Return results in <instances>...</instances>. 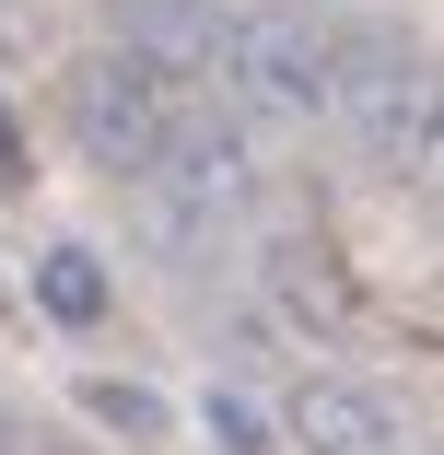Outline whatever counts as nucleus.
Here are the masks:
<instances>
[{"label":"nucleus","mask_w":444,"mask_h":455,"mask_svg":"<svg viewBox=\"0 0 444 455\" xmlns=\"http://www.w3.org/2000/svg\"><path fill=\"white\" fill-rule=\"evenodd\" d=\"M222 94L257 106V117H339V47L316 24H293V12H234Z\"/></svg>","instance_id":"3"},{"label":"nucleus","mask_w":444,"mask_h":455,"mask_svg":"<svg viewBox=\"0 0 444 455\" xmlns=\"http://www.w3.org/2000/svg\"><path fill=\"white\" fill-rule=\"evenodd\" d=\"M339 129L363 140L386 175H432V188H444V82L421 59H398L386 36H351L339 47Z\"/></svg>","instance_id":"1"},{"label":"nucleus","mask_w":444,"mask_h":455,"mask_svg":"<svg viewBox=\"0 0 444 455\" xmlns=\"http://www.w3.org/2000/svg\"><path fill=\"white\" fill-rule=\"evenodd\" d=\"M70 129H82V152H94L117 188H141V175H164L175 129H188V94H175L164 70H141L129 47H106V59L70 70Z\"/></svg>","instance_id":"2"},{"label":"nucleus","mask_w":444,"mask_h":455,"mask_svg":"<svg viewBox=\"0 0 444 455\" xmlns=\"http://www.w3.org/2000/svg\"><path fill=\"white\" fill-rule=\"evenodd\" d=\"M117 47H129L141 70H164L175 94H222L234 12H222V0H117Z\"/></svg>","instance_id":"4"},{"label":"nucleus","mask_w":444,"mask_h":455,"mask_svg":"<svg viewBox=\"0 0 444 455\" xmlns=\"http://www.w3.org/2000/svg\"><path fill=\"white\" fill-rule=\"evenodd\" d=\"M36 304H47L59 327H106V304H117V292H106V257H94V245H47V257H36Z\"/></svg>","instance_id":"7"},{"label":"nucleus","mask_w":444,"mask_h":455,"mask_svg":"<svg viewBox=\"0 0 444 455\" xmlns=\"http://www.w3.org/2000/svg\"><path fill=\"white\" fill-rule=\"evenodd\" d=\"M293 443H304V455H409L398 420H386L363 386H339V374H304V386H293Z\"/></svg>","instance_id":"6"},{"label":"nucleus","mask_w":444,"mask_h":455,"mask_svg":"<svg viewBox=\"0 0 444 455\" xmlns=\"http://www.w3.org/2000/svg\"><path fill=\"white\" fill-rule=\"evenodd\" d=\"M24 175H36V152H24V117H12V106H0V199H12V188H24Z\"/></svg>","instance_id":"11"},{"label":"nucleus","mask_w":444,"mask_h":455,"mask_svg":"<svg viewBox=\"0 0 444 455\" xmlns=\"http://www.w3.org/2000/svg\"><path fill=\"white\" fill-rule=\"evenodd\" d=\"M270 292H281V315H304V327H339V268H327L304 234H270Z\"/></svg>","instance_id":"8"},{"label":"nucleus","mask_w":444,"mask_h":455,"mask_svg":"<svg viewBox=\"0 0 444 455\" xmlns=\"http://www.w3.org/2000/svg\"><path fill=\"white\" fill-rule=\"evenodd\" d=\"M152 188H175V199H188L211 234H234L246 211H257V152L222 129V117H188V129H175V152H164V175H152Z\"/></svg>","instance_id":"5"},{"label":"nucleus","mask_w":444,"mask_h":455,"mask_svg":"<svg viewBox=\"0 0 444 455\" xmlns=\"http://www.w3.org/2000/svg\"><path fill=\"white\" fill-rule=\"evenodd\" d=\"M199 432H211L222 455H281V443H270V420H257L234 386H211V397H199Z\"/></svg>","instance_id":"10"},{"label":"nucleus","mask_w":444,"mask_h":455,"mask_svg":"<svg viewBox=\"0 0 444 455\" xmlns=\"http://www.w3.org/2000/svg\"><path fill=\"white\" fill-rule=\"evenodd\" d=\"M0 455H24V420H12V409H0Z\"/></svg>","instance_id":"12"},{"label":"nucleus","mask_w":444,"mask_h":455,"mask_svg":"<svg viewBox=\"0 0 444 455\" xmlns=\"http://www.w3.org/2000/svg\"><path fill=\"white\" fill-rule=\"evenodd\" d=\"M82 409L117 420V432H141V443L164 432V397H152V386H117V374H82Z\"/></svg>","instance_id":"9"}]
</instances>
